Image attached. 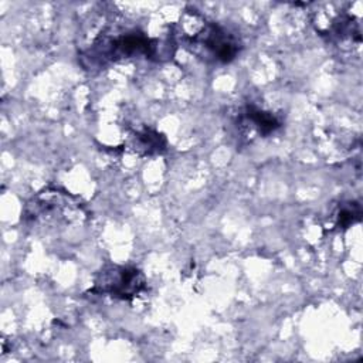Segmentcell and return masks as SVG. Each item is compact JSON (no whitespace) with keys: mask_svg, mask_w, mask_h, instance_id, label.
<instances>
[{"mask_svg":"<svg viewBox=\"0 0 363 363\" xmlns=\"http://www.w3.org/2000/svg\"><path fill=\"white\" fill-rule=\"evenodd\" d=\"M190 45L200 50V55L211 57L223 64L233 61L240 52L237 38L217 24H204L197 34H193Z\"/></svg>","mask_w":363,"mask_h":363,"instance_id":"6da1fadb","label":"cell"},{"mask_svg":"<svg viewBox=\"0 0 363 363\" xmlns=\"http://www.w3.org/2000/svg\"><path fill=\"white\" fill-rule=\"evenodd\" d=\"M143 289L145 277L139 269L113 265L99 274L92 291L128 301L140 294Z\"/></svg>","mask_w":363,"mask_h":363,"instance_id":"7a4b0ae2","label":"cell"},{"mask_svg":"<svg viewBox=\"0 0 363 363\" xmlns=\"http://www.w3.org/2000/svg\"><path fill=\"white\" fill-rule=\"evenodd\" d=\"M104 51L111 60L128 58L133 55L150 57L155 52V41L143 34H122L109 40Z\"/></svg>","mask_w":363,"mask_h":363,"instance_id":"3957f363","label":"cell"},{"mask_svg":"<svg viewBox=\"0 0 363 363\" xmlns=\"http://www.w3.org/2000/svg\"><path fill=\"white\" fill-rule=\"evenodd\" d=\"M244 113H245V119L252 123V126L258 130L259 135L267 136L275 132L281 126V122L275 115H272L271 112L262 111L254 105H248Z\"/></svg>","mask_w":363,"mask_h":363,"instance_id":"277c9868","label":"cell"},{"mask_svg":"<svg viewBox=\"0 0 363 363\" xmlns=\"http://www.w3.org/2000/svg\"><path fill=\"white\" fill-rule=\"evenodd\" d=\"M136 140H138L139 149H143L146 155L157 153L162 149H164V145H166V140H164L163 135H160L155 130H149V129L139 133Z\"/></svg>","mask_w":363,"mask_h":363,"instance_id":"5b68a950","label":"cell"},{"mask_svg":"<svg viewBox=\"0 0 363 363\" xmlns=\"http://www.w3.org/2000/svg\"><path fill=\"white\" fill-rule=\"evenodd\" d=\"M360 207L359 204L356 203H352V206L349 207H345L339 211L337 214V224L343 228H347L350 224H353L354 221H359L360 220Z\"/></svg>","mask_w":363,"mask_h":363,"instance_id":"8992f818","label":"cell"}]
</instances>
